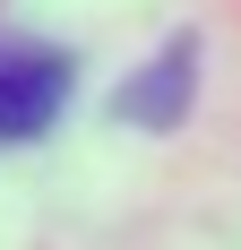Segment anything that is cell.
Listing matches in <instances>:
<instances>
[{
  "label": "cell",
  "instance_id": "obj_1",
  "mask_svg": "<svg viewBox=\"0 0 241 250\" xmlns=\"http://www.w3.org/2000/svg\"><path fill=\"white\" fill-rule=\"evenodd\" d=\"M60 104H69V61L60 52L0 43V147L9 138H43Z\"/></svg>",
  "mask_w": 241,
  "mask_h": 250
}]
</instances>
